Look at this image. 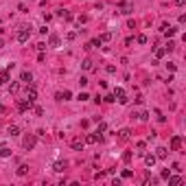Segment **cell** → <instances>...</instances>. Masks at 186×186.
<instances>
[{
    "label": "cell",
    "instance_id": "277c9868",
    "mask_svg": "<svg viewBox=\"0 0 186 186\" xmlns=\"http://www.w3.org/2000/svg\"><path fill=\"white\" fill-rule=\"evenodd\" d=\"M35 142H37V136H31V134H29V136L24 138V142H22V145H24V149L29 151V149L35 147Z\"/></svg>",
    "mask_w": 186,
    "mask_h": 186
},
{
    "label": "cell",
    "instance_id": "8992f818",
    "mask_svg": "<svg viewBox=\"0 0 186 186\" xmlns=\"http://www.w3.org/2000/svg\"><path fill=\"white\" fill-rule=\"evenodd\" d=\"M175 31H177V29H173V26H171V24H166V22L162 24V33H164L166 37H173V35H175Z\"/></svg>",
    "mask_w": 186,
    "mask_h": 186
},
{
    "label": "cell",
    "instance_id": "603a6c76",
    "mask_svg": "<svg viewBox=\"0 0 186 186\" xmlns=\"http://www.w3.org/2000/svg\"><path fill=\"white\" fill-rule=\"evenodd\" d=\"M136 149H138V151H136L138 155H145V153H147V151H145V142H138V145H136Z\"/></svg>",
    "mask_w": 186,
    "mask_h": 186
},
{
    "label": "cell",
    "instance_id": "74e56055",
    "mask_svg": "<svg viewBox=\"0 0 186 186\" xmlns=\"http://www.w3.org/2000/svg\"><path fill=\"white\" fill-rule=\"evenodd\" d=\"M79 83H81V86H83V88H86V86H88V83H90V81H88V77H81V79H79Z\"/></svg>",
    "mask_w": 186,
    "mask_h": 186
},
{
    "label": "cell",
    "instance_id": "4316f807",
    "mask_svg": "<svg viewBox=\"0 0 186 186\" xmlns=\"http://www.w3.org/2000/svg\"><path fill=\"white\" fill-rule=\"evenodd\" d=\"M72 97V92H70V90H64V92H61V101H68Z\"/></svg>",
    "mask_w": 186,
    "mask_h": 186
},
{
    "label": "cell",
    "instance_id": "5b68a950",
    "mask_svg": "<svg viewBox=\"0 0 186 186\" xmlns=\"http://www.w3.org/2000/svg\"><path fill=\"white\" fill-rule=\"evenodd\" d=\"M20 81H24L26 86H29V83H33V75H31L29 70H22L20 72Z\"/></svg>",
    "mask_w": 186,
    "mask_h": 186
},
{
    "label": "cell",
    "instance_id": "ab89813d",
    "mask_svg": "<svg viewBox=\"0 0 186 186\" xmlns=\"http://www.w3.org/2000/svg\"><path fill=\"white\" fill-rule=\"evenodd\" d=\"M18 11H22V13H26V11H29V9H26V4H24V2H22V4H20V7H18Z\"/></svg>",
    "mask_w": 186,
    "mask_h": 186
},
{
    "label": "cell",
    "instance_id": "7bdbcfd3",
    "mask_svg": "<svg viewBox=\"0 0 186 186\" xmlns=\"http://www.w3.org/2000/svg\"><path fill=\"white\" fill-rule=\"evenodd\" d=\"M2 46H4V42H2V39H0V48H2Z\"/></svg>",
    "mask_w": 186,
    "mask_h": 186
},
{
    "label": "cell",
    "instance_id": "d6a6232c",
    "mask_svg": "<svg viewBox=\"0 0 186 186\" xmlns=\"http://www.w3.org/2000/svg\"><path fill=\"white\" fill-rule=\"evenodd\" d=\"M77 99H79V101H88V99H90V94H88V92H81Z\"/></svg>",
    "mask_w": 186,
    "mask_h": 186
},
{
    "label": "cell",
    "instance_id": "8fae6325",
    "mask_svg": "<svg viewBox=\"0 0 186 186\" xmlns=\"http://www.w3.org/2000/svg\"><path fill=\"white\" fill-rule=\"evenodd\" d=\"M31 105H33L31 101L24 99V101H20V103H18V110H20V112H26V110H31Z\"/></svg>",
    "mask_w": 186,
    "mask_h": 186
},
{
    "label": "cell",
    "instance_id": "6da1fadb",
    "mask_svg": "<svg viewBox=\"0 0 186 186\" xmlns=\"http://www.w3.org/2000/svg\"><path fill=\"white\" fill-rule=\"evenodd\" d=\"M29 37H31V29H26V26H20V31L15 33V39H18L20 44H24V42H29Z\"/></svg>",
    "mask_w": 186,
    "mask_h": 186
},
{
    "label": "cell",
    "instance_id": "52a82bcc",
    "mask_svg": "<svg viewBox=\"0 0 186 186\" xmlns=\"http://www.w3.org/2000/svg\"><path fill=\"white\" fill-rule=\"evenodd\" d=\"M179 147H182V138H179V136H173V138H171V149H173V151H179Z\"/></svg>",
    "mask_w": 186,
    "mask_h": 186
},
{
    "label": "cell",
    "instance_id": "5bb4252c",
    "mask_svg": "<svg viewBox=\"0 0 186 186\" xmlns=\"http://www.w3.org/2000/svg\"><path fill=\"white\" fill-rule=\"evenodd\" d=\"M66 169V162H61V160H57V162H53V171H57V173H61Z\"/></svg>",
    "mask_w": 186,
    "mask_h": 186
},
{
    "label": "cell",
    "instance_id": "836d02e7",
    "mask_svg": "<svg viewBox=\"0 0 186 186\" xmlns=\"http://www.w3.org/2000/svg\"><path fill=\"white\" fill-rule=\"evenodd\" d=\"M138 118H140V121H147V118H149V112H140Z\"/></svg>",
    "mask_w": 186,
    "mask_h": 186
},
{
    "label": "cell",
    "instance_id": "30bf717a",
    "mask_svg": "<svg viewBox=\"0 0 186 186\" xmlns=\"http://www.w3.org/2000/svg\"><path fill=\"white\" fill-rule=\"evenodd\" d=\"M145 164L151 169V166L155 164V155H153V153H145Z\"/></svg>",
    "mask_w": 186,
    "mask_h": 186
},
{
    "label": "cell",
    "instance_id": "ba28073f",
    "mask_svg": "<svg viewBox=\"0 0 186 186\" xmlns=\"http://www.w3.org/2000/svg\"><path fill=\"white\" fill-rule=\"evenodd\" d=\"M11 68H13V66H11ZM11 68H7V70H2L0 72V86H4V83L9 81V75H11Z\"/></svg>",
    "mask_w": 186,
    "mask_h": 186
},
{
    "label": "cell",
    "instance_id": "cb8c5ba5",
    "mask_svg": "<svg viewBox=\"0 0 186 186\" xmlns=\"http://www.w3.org/2000/svg\"><path fill=\"white\" fill-rule=\"evenodd\" d=\"M166 55V50H164V46L162 48H155V59H160V57H164Z\"/></svg>",
    "mask_w": 186,
    "mask_h": 186
},
{
    "label": "cell",
    "instance_id": "e0dca14e",
    "mask_svg": "<svg viewBox=\"0 0 186 186\" xmlns=\"http://www.w3.org/2000/svg\"><path fill=\"white\" fill-rule=\"evenodd\" d=\"M15 173H18L20 177H22V175H26V173H29V164H20V166H18V171H15Z\"/></svg>",
    "mask_w": 186,
    "mask_h": 186
},
{
    "label": "cell",
    "instance_id": "83f0119b",
    "mask_svg": "<svg viewBox=\"0 0 186 186\" xmlns=\"http://www.w3.org/2000/svg\"><path fill=\"white\" fill-rule=\"evenodd\" d=\"M123 162H132V151H125V153H123Z\"/></svg>",
    "mask_w": 186,
    "mask_h": 186
},
{
    "label": "cell",
    "instance_id": "44dd1931",
    "mask_svg": "<svg viewBox=\"0 0 186 186\" xmlns=\"http://www.w3.org/2000/svg\"><path fill=\"white\" fill-rule=\"evenodd\" d=\"M83 147V140L81 138H75V140H72V149H81Z\"/></svg>",
    "mask_w": 186,
    "mask_h": 186
},
{
    "label": "cell",
    "instance_id": "f1b7e54d",
    "mask_svg": "<svg viewBox=\"0 0 186 186\" xmlns=\"http://www.w3.org/2000/svg\"><path fill=\"white\" fill-rule=\"evenodd\" d=\"M90 46H92V48H97V46H103V44H101V39L97 37V39H92V42H90Z\"/></svg>",
    "mask_w": 186,
    "mask_h": 186
},
{
    "label": "cell",
    "instance_id": "7402d4cb",
    "mask_svg": "<svg viewBox=\"0 0 186 186\" xmlns=\"http://www.w3.org/2000/svg\"><path fill=\"white\" fill-rule=\"evenodd\" d=\"M18 90H20V83H18V81H13V83L9 86V92H11V94H15Z\"/></svg>",
    "mask_w": 186,
    "mask_h": 186
},
{
    "label": "cell",
    "instance_id": "ee69618b",
    "mask_svg": "<svg viewBox=\"0 0 186 186\" xmlns=\"http://www.w3.org/2000/svg\"><path fill=\"white\" fill-rule=\"evenodd\" d=\"M2 114H4V112H0V116H2Z\"/></svg>",
    "mask_w": 186,
    "mask_h": 186
},
{
    "label": "cell",
    "instance_id": "ffe728a7",
    "mask_svg": "<svg viewBox=\"0 0 186 186\" xmlns=\"http://www.w3.org/2000/svg\"><path fill=\"white\" fill-rule=\"evenodd\" d=\"M169 184H171V186H177V184H182V177H171V175H169Z\"/></svg>",
    "mask_w": 186,
    "mask_h": 186
},
{
    "label": "cell",
    "instance_id": "1f68e13d",
    "mask_svg": "<svg viewBox=\"0 0 186 186\" xmlns=\"http://www.w3.org/2000/svg\"><path fill=\"white\" fill-rule=\"evenodd\" d=\"M136 42H138V44H147V35H138Z\"/></svg>",
    "mask_w": 186,
    "mask_h": 186
},
{
    "label": "cell",
    "instance_id": "8d00e7d4",
    "mask_svg": "<svg viewBox=\"0 0 186 186\" xmlns=\"http://www.w3.org/2000/svg\"><path fill=\"white\" fill-rule=\"evenodd\" d=\"M77 20H79V24H86V22H88V15H79Z\"/></svg>",
    "mask_w": 186,
    "mask_h": 186
},
{
    "label": "cell",
    "instance_id": "2e32d148",
    "mask_svg": "<svg viewBox=\"0 0 186 186\" xmlns=\"http://www.w3.org/2000/svg\"><path fill=\"white\" fill-rule=\"evenodd\" d=\"M48 46L57 48V46H59V37H57V35H50V37H48Z\"/></svg>",
    "mask_w": 186,
    "mask_h": 186
},
{
    "label": "cell",
    "instance_id": "4dcf8cb0",
    "mask_svg": "<svg viewBox=\"0 0 186 186\" xmlns=\"http://www.w3.org/2000/svg\"><path fill=\"white\" fill-rule=\"evenodd\" d=\"M103 132H108V125H105V123H101L99 129H97V134H103Z\"/></svg>",
    "mask_w": 186,
    "mask_h": 186
},
{
    "label": "cell",
    "instance_id": "f546056e",
    "mask_svg": "<svg viewBox=\"0 0 186 186\" xmlns=\"http://www.w3.org/2000/svg\"><path fill=\"white\" fill-rule=\"evenodd\" d=\"M35 48L39 50V53H44V50H46V42H39V44H37V46H35Z\"/></svg>",
    "mask_w": 186,
    "mask_h": 186
},
{
    "label": "cell",
    "instance_id": "484cf974",
    "mask_svg": "<svg viewBox=\"0 0 186 186\" xmlns=\"http://www.w3.org/2000/svg\"><path fill=\"white\" fill-rule=\"evenodd\" d=\"M9 155H11V149H7V147L0 149V158H9Z\"/></svg>",
    "mask_w": 186,
    "mask_h": 186
},
{
    "label": "cell",
    "instance_id": "d590c367",
    "mask_svg": "<svg viewBox=\"0 0 186 186\" xmlns=\"http://www.w3.org/2000/svg\"><path fill=\"white\" fill-rule=\"evenodd\" d=\"M103 101H108V103H114L116 99H114V94H108V97H103Z\"/></svg>",
    "mask_w": 186,
    "mask_h": 186
},
{
    "label": "cell",
    "instance_id": "9a60e30c",
    "mask_svg": "<svg viewBox=\"0 0 186 186\" xmlns=\"http://www.w3.org/2000/svg\"><path fill=\"white\" fill-rule=\"evenodd\" d=\"M81 68H83V70H94V61H92V59H83Z\"/></svg>",
    "mask_w": 186,
    "mask_h": 186
},
{
    "label": "cell",
    "instance_id": "9c48e42d",
    "mask_svg": "<svg viewBox=\"0 0 186 186\" xmlns=\"http://www.w3.org/2000/svg\"><path fill=\"white\" fill-rule=\"evenodd\" d=\"M153 155H155V160H164V158H166V149L164 147H158Z\"/></svg>",
    "mask_w": 186,
    "mask_h": 186
},
{
    "label": "cell",
    "instance_id": "b9f144b4",
    "mask_svg": "<svg viewBox=\"0 0 186 186\" xmlns=\"http://www.w3.org/2000/svg\"><path fill=\"white\" fill-rule=\"evenodd\" d=\"M184 2H186V0H175V4H177V7H182Z\"/></svg>",
    "mask_w": 186,
    "mask_h": 186
},
{
    "label": "cell",
    "instance_id": "f35d334b",
    "mask_svg": "<svg viewBox=\"0 0 186 186\" xmlns=\"http://www.w3.org/2000/svg\"><path fill=\"white\" fill-rule=\"evenodd\" d=\"M35 136H37V138H44V136H46V132H44V129H37Z\"/></svg>",
    "mask_w": 186,
    "mask_h": 186
},
{
    "label": "cell",
    "instance_id": "60d3db41",
    "mask_svg": "<svg viewBox=\"0 0 186 186\" xmlns=\"http://www.w3.org/2000/svg\"><path fill=\"white\" fill-rule=\"evenodd\" d=\"M66 37H68V42H72V39L77 37V33H72V31H70V33H68V35H66Z\"/></svg>",
    "mask_w": 186,
    "mask_h": 186
},
{
    "label": "cell",
    "instance_id": "e575fe53",
    "mask_svg": "<svg viewBox=\"0 0 186 186\" xmlns=\"http://www.w3.org/2000/svg\"><path fill=\"white\" fill-rule=\"evenodd\" d=\"M134 175V173L132 171H129V169H125V171H123V177H125V179H129V177H132Z\"/></svg>",
    "mask_w": 186,
    "mask_h": 186
},
{
    "label": "cell",
    "instance_id": "ac0fdd59",
    "mask_svg": "<svg viewBox=\"0 0 186 186\" xmlns=\"http://www.w3.org/2000/svg\"><path fill=\"white\" fill-rule=\"evenodd\" d=\"M9 136H20V127L18 125H11L9 127Z\"/></svg>",
    "mask_w": 186,
    "mask_h": 186
},
{
    "label": "cell",
    "instance_id": "d6986e66",
    "mask_svg": "<svg viewBox=\"0 0 186 186\" xmlns=\"http://www.w3.org/2000/svg\"><path fill=\"white\" fill-rule=\"evenodd\" d=\"M99 39H101V44H108V42H112V33H103Z\"/></svg>",
    "mask_w": 186,
    "mask_h": 186
},
{
    "label": "cell",
    "instance_id": "7c38bea8",
    "mask_svg": "<svg viewBox=\"0 0 186 186\" xmlns=\"http://www.w3.org/2000/svg\"><path fill=\"white\" fill-rule=\"evenodd\" d=\"M83 142H88V145H94V142H99V134L94 132V134H90V136H86V140Z\"/></svg>",
    "mask_w": 186,
    "mask_h": 186
},
{
    "label": "cell",
    "instance_id": "d4e9b609",
    "mask_svg": "<svg viewBox=\"0 0 186 186\" xmlns=\"http://www.w3.org/2000/svg\"><path fill=\"white\" fill-rule=\"evenodd\" d=\"M164 50H166V53H173V50H175V42H171V39H169V44L164 46Z\"/></svg>",
    "mask_w": 186,
    "mask_h": 186
},
{
    "label": "cell",
    "instance_id": "3957f363",
    "mask_svg": "<svg viewBox=\"0 0 186 186\" xmlns=\"http://www.w3.org/2000/svg\"><path fill=\"white\" fill-rule=\"evenodd\" d=\"M35 99H37V90L33 83H29V88H26V101H31V103H35Z\"/></svg>",
    "mask_w": 186,
    "mask_h": 186
},
{
    "label": "cell",
    "instance_id": "4fadbf2b",
    "mask_svg": "<svg viewBox=\"0 0 186 186\" xmlns=\"http://www.w3.org/2000/svg\"><path fill=\"white\" fill-rule=\"evenodd\" d=\"M129 134H132V132H129L127 127L121 129V132H118V140H123V142H125V140H129Z\"/></svg>",
    "mask_w": 186,
    "mask_h": 186
},
{
    "label": "cell",
    "instance_id": "7a4b0ae2",
    "mask_svg": "<svg viewBox=\"0 0 186 186\" xmlns=\"http://www.w3.org/2000/svg\"><path fill=\"white\" fill-rule=\"evenodd\" d=\"M114 99H116L121 105H125L127 101H129V99L125 97V90H123V88H116V90H114Z\"/></svg>",
    "mask_w": 186,
    "mask_h": 186
}]
</instances>
